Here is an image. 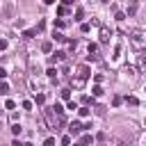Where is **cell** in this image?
Instances as JSON below:
<instances>
[{
  "label": "cell",
  "mask_w": 146,
  "mask_h": 146,
  "mask_svg": "<svg viewBox=\"0 0 146 146\" xmlns=\"http://www.w3.org/2000/svg\"><path fill=\"white\" fill-rule=\"evenodd\" d=\"M78 114H80V116H82V119H87V116H89V114H91V112H89V107H87V105H82V107H80V110H78Z\"/></svg>",
  "instance_id": "9a60e30c"
},
{
  "label": "cell",
  "mask_w": 146,
  "mask_h": 146,
  "mask_svg": "<svg viewBox=\"0 0 146 146\" xmlns=\"http://www.w3.org/2000/svg\"><path fill=\"white\" fill-rule=\"evenodd\" d=\"M41 52H52V41H43L41 43Z\"/></svg>",
  "instance_id": "4fadbf2b"
},
{
  "label": "cell",
  "mask_w": 146,
  "mask_h": 146,
  "mask_svg": "<svg viewBox=\"0 0 146 146\" xmlns=\"http://www.w3.org/2000/svg\"><path fill=\"white\" fill-rule=\"evenodd\" d=\"M137 14V0H125V16H135Z\"/></svg>",
  "instance_id": "5b68a950"
},
{
  "label": "cell",
  "mask_w": 146,
  "mask_h": 146,
  "mask_svg": "<svg viewBox=\"0 0 146 146\" xmlns=\"http://www.w3.org/2000/svg\"><path fill=\"white\" fill-rule=\"evenodd\" d=\"M91 144V135H82V139H80V146H89Z\"/></svg>",
  "instance_id": "d6986e66"
},
{
  "label": "cell",
  "mask_w": 146,
  "mask_h": 146,
  "mask_svg": "<svg viewBox=\"0 0 146 146\" xmlns=\"http://www.w3.org/2000/svg\"><path fill=\"white\" fill-rule=\"evenodd\" d=\"M23 146H32V144H30V141H27V144H23Z\"/></svg>",
  "instance_id": "b9f144b4"
},
{
  "label": "cell",
  "mask_w": 146,
  "mask_h": 146,
  "mask_svg": "<svg viewBox=\"0 0 146 146\" xmlns=\"http://www.w3.org/2000/svg\"><path fill=\"white\" fill-rule=\"evenodd\" d=\"M5 107H7V110H14V107H16V103H14V100H7V103H5Z\"/></svg>",
  "instance_id": "4dcf8cb0"
},
{
  "label": "cell",
  "mask_w": 146,
  "mask_h": 146,
  "mask_svg": "<svg viewBox=\"0 0 146 146\" xmlns=\"http://www.w3.org/2000/svg\"><path fill=\"white\" fill-rule=\"evenodd\" d=\"M62 144H64V146H68V144H71V135H66V137H62Z\"/></svg>",
  "instance_id": "d6a6232c"
},
{
  "label": "cell",
  "mask_w": 146,
  "mask_h": 146,
  "mask_svg": "<svg viewBox=\"0 0 146 146\" xmlns=\"http://www.w3.org/2000/svg\"><path fill=\"white\" fill-rule=\"evenodd\" d=\"M75 75L82 78V80H87V78L91 75V68H89L87 64H80V66H75Z\"/></svg>",
  "instance_id": "277c9868"
},
{
  "label": "cell",
  "mask_w": 146,
  "mask_h": 146,
  "mask_svg": "<svg viewBox=\"0 0 146 146\" xmlns=\"http://www.w3.org/2000/svg\"><path fill=\"white\" fill-rule=\"evenodd\" d=\"M43 2H46V5H55V0H43Z\"/></svg>",
  "instance_id": "60d3db41"
},
{
  "label": "cell",
  "mask_w": 146,
  "mask_h": 146,
  "mask_svg": "<svg viewBox=\"0 0 146 146\" xmlns=\"http://www.w3.org/2000/svg\"><path fill=\"white\" fill-rule=\"evenodd\" d=\"M121 100H123L121 96H114V98H112V105H121Z\"/></svg>",
  "instance_id": "f546056e"
},
{
  "label": "cell",
  "mask_w": 146,
  "mask_h": 146,
  "mask_svg": "<svg viewBox=\"0 0 146 146\" xmlns=\"http://www.w3.org/2000/svg\"><path fill=\"white\" fill-rule=\"evenodd\" d=\"M0 94H2V96H7V94H9V84H7L5 80L0 82Z\"/></svg>",
  "instance_id": "2e32d148"
},
{
  "label": "cell",
  "mask_w": 146,
  "mask_h": 146,
  "mask_svg": "<svg viewBox=\"0 0 146 146\" xmlns=\"http://www.w3.org/2000/svg\"><path fill=\"white\" fill-rule=\"evenodd\" d=\"M87 50H89V57L91 59H98V43H89Z\"/></svg>",
  "instance_id": "8fae6325"
},
{
  "label": "cell",
  "mask_w": 146,
  "mask_h": 146,
  "mask_svg": "<svg viewBox=\"0 0 146 146\" xmlns=\"http://www.w3.org/2000/svg\"><path fill=\"white\" fill-rule=\"evenodd\" d=\"M110 36H112V30H110V27H105V25H100V43H107V41H110Z\"/></svg>",
  "instance_id": "8992f818"
},
{
  "label": "cell",
  "mask_w": 146,
  "mask_h": 146,
  "mask_svg": "<svg viewBox=\"0 0 146 146\" xmlns=\"http://www.w3.org/2000/svg\"><path fill=\"white\" fill-rule=\"evenodd\" d=\"M46 75H48L50 80H57V68H55V66H50V68L46 71Z\"/></svg>",
  "instance_id": "5bb4252c"
},
{
  "label": "cell",
  "mask_w": 146,
  "mask_h": 146,
  "mask_svg": "<svg viewBox=\"0 0 146 146\" xmlns=\"http://www.w3.org/2000/svg\"><path fill=\"white\" fill-rule=\"evenodd\" d=\"M52 39H55V41H66V36H64L62 32H55V34H52Z\"/></svg>",
  "instance_id": "cb8c5ba5"
},
{
  "label": "cell",
  "mask_w": 146,
  "mask_h": 146,
  "mask_svg": "<svg viewBox=\"0 0 146 146\" xmlns=\"http://www.w3.org/2000/svg\"><path fill=\"white\" fill-rule=\"evenodd\" d=\"M5 78H7V71H5L2 66H0V80H5Z\"/></svg>",
  "instance_id": "74e56055"
},
{
  "label": "cell",
  "mask_w": 146,
  "mask_h": 146,
  "mask_svg": "<svg viewBox=\"0 0 146 146\" xmlns=\"http://www.w3.org/2000/svg\"><path fill=\"white\" fill-rule=\"evenodd\" d=\"M27 84H30L32 94H43V82H41L36 75H30V78H27Z\"/></svg>",
  "instance_id": "3957f363"
},
{
  "label": "cell",
  "mask_w": 146,
  "mask_h": 146,
  "mask_svg": "<svg viewBox=\"0 0 146 146\" xmlns=\"http://www.w3.org/2000/svg\"><path fill=\"white\" fill-rule=\"evenodd\" d=\"M59 96H62L64 100H71V89H62V91H59Z\"/></svg>",
  "instance_id": "ffe728a7"
},
{
  "label": "cell",
  "mask_w": 146,
  "mask_h": 146,
  "mask_svg": "<svg viewBox=\"0 0 146 146\" xmlns=\"http://www.w3.org/2000/svg\"><path fill=\"white\" fill-rule=\"evenodd\" d=\"M91 91H94V96H96V98H100V96H103V94H105V91H103V87H100V84H96V87H94V89H91Z\"/></svg>",
  "instance_id": "e0dca14e"
},
{
  "label": "cell",
  "mask_w": 146,
  "mask_h": 146,
  "mask_svg": "<svg viewBox=\"0 0 146 146\" xmlns=\"http://www.w3.org/2000/svg\"><path fill=\"white\" fill-rule=\"evenodd\" d=\"M135 71H137L135 66H125V68H123V73H130V75H135Z\"/></svg>",
  "instance_id": "83f0119b"
},
{
  "label": "cell",
  "mask_w": 146,
  "mask_h": 146,
  "mask_svg": "<svg viewBox=\"0 0 146 146\" xmlns=\"http://www.w3.org/2000/svg\"><path fill=\"white\" fill-rule=\"evenodd\" d=\"M62 5H73V0H62Z\"/></svg>",
  "instance_id": "ab89813d"
},
{
  "label": "cell",
  "mask_w": 146,
  "mask_h": 146,
  "mask_svg": "<svg viewBox=\"0 0 146 146\" xmlns=\"http://www.w3.org/2000/svg\"><path fill=\"white\" fill-rule=\"evenodd\" d=\"M7 46H9L7 39H0V50H7Z\"/></svg>",
  "instance_id": "e575fe53"
},
{
  "label": "cell",
  "mask_w": 146,
  "mask_h": 146,
  "mask_svg": "<svg viewBox=\"0 0 146 146\" xmlns=\"http://www.w3.org/2000/svg\"><path fill=\"white\" fill-rule=\"evenodd\" d=\"M68 110H78V103H73V100H68V105H66Z\"/></svg>",
  "instance_id": "8d00e7d4"
},
{
  "label": "cell",
  "mask_w": 146,
  "mask_h": 146,
  "mask_svg": "<svg viewBox=\"0 0 146 146\" xmlns=\"http://www.w3.org/2000/svg\"><path fill=\"white\" fill-rule=\"evenodd\" d=\"M68 146H71V144H68ZM73 146H80V144H73Z\"/></svg>",
  "instance_id": "ee69618b"
},
{
  "label": "cell",
  "mask_w": 146,
  "mask_h": 146,
  "mask_svg": "<svg viewBox=\"0 0 146 146\" xmlns=\"http://www.w3.org/2000/svg\"><path fill=\"white\" fill-rule=\"evenodd\" d=\"M23 110H32V103L30 100H23Z\"/></svg>",
  "instance_id": "d590c367"
},
{
  "label": "cell",
  "mask_w": 146,
  "mask_h": 146,
  "mask_svg": "<svg viewBox=\"0 0 146 146\" xmlns=\"http://www.w3.org/2000/svg\"><path fill=\"white\" fill-rule=\"evenodd\" d=\"M128 41L135 50H144L146 48V30H132L128 34Z\"/></svg>",
  "instance_id": "7a4b0ae2"
},
{
  "label": "cell",
  "mask_w": 146,
  "mask_h": 146,
  "mask_svg": "<svg viewBox=\"0 0 146 146\" xmlns=\"http://www.w3.org/2000/svg\"><path fill=\"white\" fill-rule=\"evenodd\" d=\"M11 132H14V135H21V132H23L21 123H11Z\"/></svg>",
  "instance_id": "44dd1931"
},
{
  "label": "cell",
  "mask_w": 146,
  "mask_h": 146,
  "mask_svg": "<svg viewBox=\"0 0 146 146\" xmlns=\"http://www.w3.org/2000/svg\"><path fill=\"white\" fill-rule=\"evenodd\" d=\"M116 21H119V23L125 21V14H123V11H116Z\"/></svg>",
  "instance_id": "f1b7e54d"
},
{
  "label": "cell",
  "mask_w": 146,
  "mask_h": 146,
  "mask_svg": "<svg viewBox=\"0 0 146 146\" xmlns=\"http://www.w3.org/2000/svg\"><path fill=\"white\" fill-rule=\"evenodd\" d=\"M125 100H128V105H139V100H137V98H135V96H128V98H125Z\"/></svg>",
  "instance_id": "4316f807"
},
{
  "label": "cell",
  "mask_w": 146,
  "mask_h": 146,
  "mask_svg": "<svg viewBox=\"0 0 146 146\" xmlns=\"http://www.w3.org/2000/svg\"><path fill=\"white\" fill-rule=\"evenodd\" d=\"M64 59H66V52H64V50H57V52L50 57V62H52V64H57V62H64Z\"/></svg>",
  "instance_id": "9c48e42d"
},
{
  "label": "cell",
  "mask_w": 146,
  "mask_h": 146,
  "mask_svg": "<svg viewBox=\"0 0 146 146\" xmlns=\"http://www.w3.org/2000/svg\"><path fill=\"white\" fill-rule=\"evenodd\" d=\"M100 2H110V0H100Z\"/></svg>",
  "instance_id": "7bdbcfd3"
},
{
  "label": "cell",
  "mask_w": 146,
  "mask_h": 146,
  "mask_svg": "<svg viewBox=\"0 0 146 146\" xmlns=\"http://www.w3.org/2000/svg\"><path fill=\"white\" fill-rule=\"evenodd\" d=\"M107 146H128V141H123V139H119V137H110V139H107Z\"/></svg>",
  "instance_id": "30bf717a"
},
{
  "label": "cell",
  "mask_w": 146,
  "mask_h": 146,
  "mask_svg": "<svg viewBox=\"0 0 146 146\" xmlns=\"http://www.w3.org/2000/svg\"><path fill=\"white\" fill-rule=\"evenodd\" d=\"M43 121H46V128H50V130H59L66 123L64 121V112H57L55 107L43 110Z\"/></svg>",
  "instance_id": "6da1fadb"
},
{
  "label": "cell",
  "mask_w": 146,
  "mask_h": 146,
  "mask_svg": "<svg viewBox=\"0 0 146 146\" xmlns=\"http://www.w3.org/2000/svg\"><path fill=\"white\" fill-rule=\"evenodd\" d=\"M11 146H23V144H21L18 139H14V141H11Z\"/></svg>",
  "instance_id": "f35d334b"
},
{
  "label": "cell",
  "mask_w": 146,
  "mask_h": 146,
  "mask_svg": "<svg viewBox=\"0 0 146 146\" xmlns=\"http://www.w3.org/2000/svg\"><path fill=\"white\" fill-rule=\"evenodd\" d=\"M71 84H73V87H75V89H80V87H84V80H82V78H78V75H75V78H71Z\"/></svg>",
  "instance_id": "7c38bea8"
},
{
  "label": "cell",
  "mask_w": 146,
  "mask_h": 146,
  "mask_svg": "<svg viewBox=\"0 0 146 146\" xmlns=\"http://www.w3.org/2000/svg\"><path fill=\"white\" fill-rule=\"evenodd\" d=\"M34 100H36V105H43L46 103V94H34Z\"/></svg>",
  "instance_id": "ac0fdd59"
},
{
  "label": "cell",
  "mask_w": 146,
  "mask_h": 146,
  "mask_svg": "<svg viewBox=\"0 0 146 146\" xmlns=\"http://www.w3.org/2000/svg\"><path fill=\"white\" fill-rule=\"evenodd\" d=\"M89 30H91V25H89V23H82V25H80V32H82V34H87Z\"/></svg>",
  "instance_id": "603a6c76"
},
{
  "label": "cell",
  "mask_w": 146,
  "mask_h": 146,
  "mask_svg": "<svg viewBox=\"0 0 146 146\" xmlns=\"http://www.w3.org/2000/svg\"><path fill=\"white\" fill-rule=\"evenodd\" d=\"M68 132H71V137H73V135H80V132H82V123L73 121V123L68 125Z\"/></svg>",
  "instance_id": "ba28073f"
},
{
  "label": "cell",
  "mask_w": 146,
  "mask_h": 146,
  "mask_svg": "<svg viewBox=\"0 0 146 146\" xmlns=\"http://www.w3.org/2000/svg\"><path fill=\"white\" fill-rule=\"evenodd\" d=\"M64 14H66V5H59L57 7V16H64Z\"/></svg>",
  "instance_id": "d4e9b609"
},
{
  "label": "cell",
  "mask_w": 146,
  "mask_h": 146,
  "mask_svg": "<svg viewBox=\"0 0 146 146\" xmlns=\"http://www.w3.org/2000/svg\"><path fill=\"white\" fill-rule=\"evenodd\" d=\"M34 34H36V30H25V32H23L25 39H30V36H34Z\"/></svg>",
  "instance_id": "484cf974"
},
{
  "label": "cell",
  "mask_w": 146,
  "mask_h": 146,
  "mask_svg": "<svg viewBox=\"0 0 146 146\" xmlns=\"http://www.w3.org/2000/svg\"><path fill=\"white\" fill-rule=\"evenodd\" d=\"M43 146H55V139H52V137H48V139L43 141Z\"/></svg>",
  "instance_id": "836d02e7"
},
{
  "label": "cell",
  "mask_w": 146,
  "mask_h": 146,
  "mask_svg": "<svg viewBox=\"0 0 146 146\" xmlns=\"http://www.w3.org/2000/svg\"><path fill=\"white\" fill-rule=\"evenodd\" d=\"M96 114H100V116H103V114H105V107H103V105H96Z\"/></svg>",
  "instance_id": "1f68e13d"
},
{
  "label": "cell",
  "mask_w": 146,
  "mask_h": 146,
  "mask_svg": "<svg viewBox=\"0 0 146 146\" xmlns=\"http://www.w3.org/2000/svg\"><path fill=\"white\" fill-rule=\"evenodd\" d=\"M82 16H84V9L78 7V9H75V21H82Z\"/></svg>",
  "instance_id": "7402d4cb"
},
{
  "label": "cell",
  "mask_w": 146,
  "mask_h": 146,
  "mask_svg": "<svg viewBox=\"0 0 146 146\" xmlns=\"http://www.w3.org/2000/svg\"><path fill=\"white\" fill-rule=\"evenodd\" d=\"M137 71L146 73V55H137Z\"/></svg>",
  "instance_id": "52a82bcc"
}]
</instances>
